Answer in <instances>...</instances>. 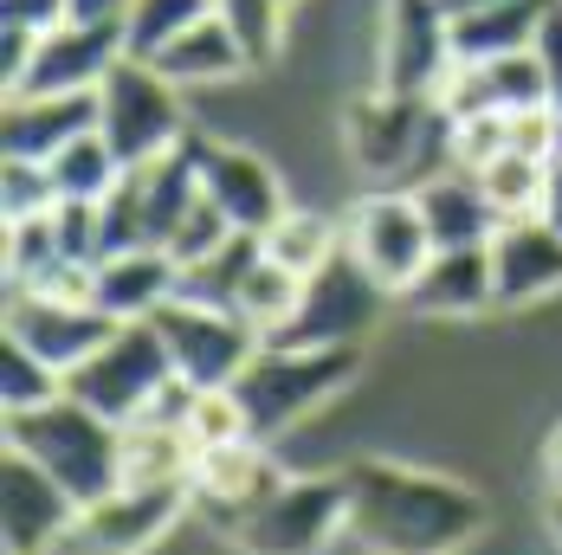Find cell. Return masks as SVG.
Wrapping results in <instances>:
<instances>
[{
  "instance_id": "22",
  "label": "cell",
  "mask_w": 562,
  "mask_h": 555,
  "mask_svg": "<svg viewBox=\"0 0 562 555\" xmlns=\"http://www.w3.org/2000/svg\"><path fill=\"white\" fill-rule=\"evenodd\" d=\"M98 129V91L85 98H7V156L13 162H53L65 143Z\"/></svg>"
},
{
  "instance_id": "31",
  "label": "cell",
  "mask_w": 562,
  "mask_h": 555,
  "mask_svg": "<svg viewBox=\"0 0 562 555\" xmlns=\"http://www.w3.org/2000/svg\"><path fill=\"white\" fill-rule=\"evenodd\" d=\"M214 0H130V20H123V53L130 58H162L194 26L207 20Z\"/></svg>"
},
{
  "instance_id": "37",
  "label": "cell",
  "mask_w": 562,
  "mask_h": 555,
  "mask_svg": "<svg viewBox=\"0 0 562 555\" xmlns=\"http://www.w3.org/2000/svg\"><path fill=\"white\" fill-rule=\"evenodd\" d=\"M226 239H233V226H226V214H221V207H214V201H201V207H194L188 220L175 226V239H169V246H162V252H169L175 265L188 272V265H201L207 252H221Z\"/></svg>"
},
{
  "instance_id": "36",
  "label": "cell",
  "mask_w": 562,
  "mask_h": 555,
  "mask_svg": "<svg viewBox=\"0 0 562 555\" xmlns=\"http://www.w3.org/2000/svg\"><path fill=\"white\" fill-rule=\"evenodd\" d=\"M0 207H7V220H33V214H53L58 194H53V174H46V162H13V156H7Z\"/></svg>"
},
{
  "instance_id": "40",
  "label": "cell",
  "mask_w": 562,
  "mask_h": 555,
  "mask_svg": "<svg viewBox=\"0 0 562 555\" xmlns=\"http://www.w3.org/2000/svg\"><path fill=\"white\" fill-rule=\"evenodd\" d=\"M33 53H40V33L0 26V84H7V91H20V78L33 71Z\"/></svg>"
},
{
  "instance_id": "8",
  "label": "cell",
  "mask_w": 562,
  "mask_h": 555,
  "mask_svg": "<svg viewBox=\"0 0 562 555\" xmlns=\"http://www.w3.org/2000/svg\"><path fill=\"white\" fill-rule=\"evenodd\" d=\"M389 297V284L342 246L324 272L304 278V304H297V317L279 342H291V349H362V336L382 324Z\"/></svg>"
},
{
  "instance_id": "46",
  "label": "cell",
  "mask_w": 562,
  "mask_h": 555,
  "mask_svg": "<svg viewBox=\"0 0 562 555\" xmlns=\"http://www.w3.org/2000/svg\"><path fill=\"white\" fill-rule=\"evenodd\" d=\"M284 7H291V0H284Z\"/></svg>"
},
{
  "instance_id": "19",
  "label": "cell",
  "mask_w": 562,
  "mask_h": 555,
  "mask_svg": "<svg viewBox=\"0 0 562 555\" xmlns=\"http://www.w3.org/2000/svg\"><path fill=\"white\" fill-rule=\"evenodd\" d=\"M401 297H407V310L440 317V324H465V317L498 310L492 246H447V252H434V259H427V272L414 278Z\"/></svg>"
},
{
  "instance_id": "23",
  "label": "cell",
  "mask_w": 562,
  "mask_h": 555,
  "mask_svg": "<svg viewBox=\"0 0 562 555\" xmlns=\"http://www.w3.org/2000/svg\"><path fill=\"white\" fill-rule=\"evenodd\" d=\"M414 201H420V214H427L434 252H447V246H492V233L505 226L498 220V207L485 201V188H479L472 168H447V174L420 181Z\"/></svg>"
},
{
  "instance_id": "41",
  "label": "cell",
  "mask_w": 562,
  "mask_h": 555,
  "mask_svg": "<svg viewBox=\"0 0 562 555\" xmlns=\"http://www.w3.org/2000/svg\"><path fill=\"white\" fill-rule=\"evenodd\" d=\"M78 26H123L130 20V0H65Z\"/></svg>"
},
{
  "instance_id": "32",
  "label": "cell",
  "mask_w": 562,
  "mask_h": 555,
  "mask_svg": "<svg viewBox=\"0 0 562 555\" xmlns=\"http://www.w3.org/2000/svg\"><path fill=\"white\" fill-rule=\"evenodd\" d=\"M214 20L233 33L246 71H266L284 46V0H214Z\"/></svg>"
},
{
  "instance_id": "1",
  "label": "cell",
  "mask_w": 562,
  "mask_h": 555,
  "mask_svg": "<svg viewBox=\"0 0 562 555\" xmlns=\"http://www.w3.org/2000/svg\"><path fill=\"white\" fill-rule=\"evenodd\" d=\"M349 536L369 555H459L485 536V498L447 472H420L401 458L342 465Z\"/></svg>"
},
{
  "instance_id": "11",
  "label": "cell",
  "mask_w": 562,
  "mask_h": 555,
  "mask_svg": "<svg viewBox=\"0 0 562 555\" xmlns=\"http://www.w3.org/2000/svg\"><path fill=\"white\" fill-rule=\"evenodd\" d=\"M342 246L401 297L414 278L427 272V259H434V233H427V214H420L414 188H375V194H362L342 214Z\"/></svg>"
},
{
  "instance_id": "3",
  "label": "cell",
  "mask_w": 562,
  "mask_h": 555,
  "mask_svg": "<svg viewBox=\"0 0 562 555\" xmlns=\"http://www.w3.org/2000/svg\"><path fill=\"white\" fill-rule=\"evenodd\" d=\"M342 143H349V162L369 168V174H389V181H434L452 168V116L434 98H356L342 111Z\"/></svg>"
},
{
  "instance_id": "17",
  "label": "cell",
  "mask_w": 562,
  "mask_h": 555,
  "mask_svg": "<svg viewBox=\"0 0 562 555\" xmlns=\"http://www.w3.org/2000/svg\"><path fill=\"white\" fill-rule=\"evenodd\" d=\"M434 104H440L452 123H465V116H517V111H543V104H550V84H543L537 53L472 58V65H452Z\"/></svg>"
},
{
  "instance_id": "14",
  "label": "cell",
  "mask_w": 562,
  "mask_h": 555,
  "mask_svg": "<svg viewBox=\"0 0 562 555\" xmlns=\"http://www.w3.org/2000/svg\"><path fill=\"white\" fill-rule=\"evenodd\" d=\"M123 330L98 304H71V297H46V291H7V336L26 342L33 355H46L58 375H78L111 336Z\"/></svg>"
},
{
  "instance_id": "9",
  "label": "cell",
  "mask_w": 562,
  "mask_h": 555,
  "mask_svg": "<svg viewBox=\"0 0 562 555\" xmlns=\"http://www.w3.org/2000/svg\"><path fill=\"white\" fill-rule=\"evenodd\" d=\"M149 324H156L162 349H169L175 382H188V388H233V382L252 369V355L266 349L233 310H221V304H194V297L162 304Z\"/></svg>"
},
{
  "instance_id": "30",
  "label": "cell",
  "mask_w": 562,
  "mask_h": 555,
  "mask_svg": "<svg viewBox=\"0 0 562 555\" xmlns=\"http://www.w3.org/2000/svg\"><path fill=\"white\" fill-rule=\"evenodd\" d=\"M259 259H266V239H252V233H233V239H226L221 252H207L201 265H188V272H181V297L233 310L239 284L252 278V265H259Z\"/></svg>"
},
{
  "instance_id": "43",
  "label": "cell",
  "mask_w": 562,
  "mask_h": 555,
  "mask_svg": "<svg viewBox=\"0 0 562 555\" xmlns=\"http://www.w3.org/2000/svg\"><path fill=\"white\" fill-rule=\"evenodd\" d=\"M543 478H550V491H562V420H557V433L543 440Z\"/></svg>"
},
{
  "instance_id": "15",
  "label": "cell",
  "mask_w": 562,
  "mask_h": 555,
  "mask_svg": "<svg viewBox=\"0 0 562 555\" xmlns=\"http://www.w3.org/2000/svg\"><path fill=\"white\" fill-rule=\"evenodd\" d=\"M194 149H201V188H207V201L226 214L233 233L266 239L291 214L279 168L266 162V156H252L239 143H214V136H194Z\"/></svg>"
},
{
  "instance_id": "35",
  "label": "cell",
  "mask_w": 562,
  "mask_h": 555,
  "mask_svg": "<svg viewBox=\"0 0 562 555\" xmlns=\"http://www.w3.org/2000/svg\"><path fill=\"white\" fill-rule=\"evenodd\" d=\"M65 394V375H58L46 355H33L26 342L7 336V355H0V407L7 414H33V407H53Z\"/></svg>"
},
{
  "instance_id": "4",
  "label": "cell",
  "mask_w": 562,
  "mask_h": 555,
  "mask_svg": "<svg viewBox=\"0 0 562 555\" xmlns=\"http://www.w3.org/2000/svg\"><path fill=\"white\" fill-rule=\"evenodd\" d=\"M362 375V349H291V342H266L252 355V369L233 382L246 420H252V440H279L291 433L304 414H317L330 394H342Z\"/></svg>"
},
{
  "instance_id": "2",
  "label": "cell",
  "mask_w": 562,
  "mask_h": 555,
  "mask_svg": "<svg viewBox=\"0 0 562 555\" xmlns=\"http://www.w3.org/2000/svg\"><path fill=\"white\" fill-rule=\"evenodd\" d=\"M7 452L33 458L53 485H65V498L78 510L123 485V427L91 414L71 394H58L53 407H33V414H7Z\"/></svg>"
},
{
  "instance_id": "20",
  "label": "cell",
  "mask_w": 562,
  "mask_h": 555,
  "mask_svg": "<svg viewBox=\"0 0 562 555\" xmlns=\"http://www.w3.org/2000/svg\"><path fill=\"white\" fill-rule=\"evenodd\" d=\"M492 278H498V310H524V304L562 291V239L537 214L505 220L492 233Z\"/></svg>"
},
{
  "instance_id": "18",
  "label": "cell",
  "mask_w": 562,
  "mask_h": 555,
  "mask_svg": "<svg viewBox=\"0 0 562 555\" xmlns=\"http://www.w3.org/2000/svg\"><path fill=\"white\" fill-rule=\"evenodd\" d=\"M78 503L65 498V485H53L33 458L7 452L0 465V536H7V555H53L58 536L71 530Z\"/></svg>"
},
{
  "instance_id": "16",
  "label": "cell",
  "mask_w": 562,
  "mask_h": 555,
  "mask_svg": "<svg viewBox=\"0 0 562 555\" xmlns=\"http://www.w3.org/2000/svg\"><path fill=\"white\" fill-rule=\"evenodd\" d=\"M116 58H123V26H78V20H65L58 33L40 39L33 71L7 98H85V91H98L111 78Z\"/></svg>"
},
{
  "instance_id": "7",
  "label": "cell",
  "mask_w": 562,
  "mask_h": 555,
  "mask_svg": "<svg viewBox=\"0 0 562 555\" xmlns=\"http://www.w3.org/2000/svg\"><path fill=\"white\" fill-rule=\"evenodd\" d=\"M337 536H349V485L330 478H284L226 543L246 555H324Z\"/></svg>"
},
{
  "instance_id": "45",
  "label": "cell",
  "mask_w": 562,
  "mask_h": 555,
  "mask_svg": "<svg viewBox=\"0 0 562 555\" xmlns=\"http://www.w3.org/2000/svg\"><path fill=\"white\" fill-rule=\"evenodd\" d=\"M452 13H465V7H492V0H447Z\"/></svg>"
},
{
  "instance_id": "26",
  "label": "cell",
  "mask_w": 562,
  "mask_h": 555,
  "mask_svg": "<svg viewBox=\"0 0 562 555\" xmlns=\"http://www.w3.org/2000/svg\"><path fill=\"white\" fill-rule=\"evenodd\" d=\"M149 65H156L169 84H214V78H239V71H246V58H239V46H233V33H226L214 13L194 20L169 53L149 58Z\"/></svg>"
},
{
  "instance_id": "25",
  "label": "cell",
  "mask_w": 562,
  "mask_h": 555,
  "mask_svg": "<svg viewBox=\"0 0 562 555\" xmlns=\"http://www.w3.org/2000/svg\"><path fill=\"white\" fill-rule=\"evenodd\" d=\"M194 440L169 420H130L123 427V485H188Z\"/></svg>"
},
{
  "instance_id": "28",
  "label": "cell",
  "mask_w": 562,
  "mask_h": 555,
  "mask_svg": "<svg viewBox=\"0 0 562 555\" xmlns=\"http://www.w3.org/2000/svg\"><path fill=\"white\" fill-rule=\"evenodd\" d=\"M53 194L58 201H111V188L123 181V162H116V149L91 129V136H78V143H65L53 162Z\"/></svg>"
},
{
  "instance_id": "5",
  "label": "cell",
  "mask_w": 562,
  "mask_h": 555,
  "mask_svg": "<svg viewBox=\"0 0 562 555\" xmlns=\"http://www.w3.org/2000/svg\"><path fill=\"white\" fill-rule=\"evenodd\" d=\"M181 84H169L149 58H116L111 78L98 84V136L116 149L123 168H143L156 156H169L175 143L188 136V116H181Z\"/></svg>"
},
{
  "instance_id": "29",
  "label": "cell",
  "mask_w": 562,
  "mask_h": 555,
  "mask_svg": "<svg viewBox=\"0 0 562 555\" xmlns=\"http://www.w3.org/2000/svg\"><path fill=\"white\" fill-rule=\"evenodd\" d=\"M337 252H342V220L304 214V207H291V214L266 233V259H272V265H284V272H297V278L324 272Z\"/></svg>"
},
{
  "instance_id": "44",
  "label": "cell",
  "mask_w": 562,
  "mask_h": 555,
  "mask_svg": "<svg viewBox=\"0 0 562 555\" xmlns=\"http://www.w3.org/2000/svg\"><path fill=\"white\" fill-rule=\"evenodd\" d=\"M550 536H557V550H562V491H550Z\"/></svg>"
},
{
  "instance_id": "27",
  "label": "cell",
  "mask_w": 562,
  "mask_h": 555,
  "mask_svg": "<svg viewBox=\"0 0 562 555\" xmlns=\"http://www.w3.org/2000/svg\"><path fill=\"white\" fill-rule=\"evenodd\" d=\"M297 304H304V278L272 265V259H259L252 278L239 284V297H233V317L259 336V342H279L291 330V317H297Z\"/></svg>"
},
{
  "instance_id": "6",
  "label": "cell",
  "mask_w": 562,
  "mask_h": 555,
  "mask_svg": "<svg viewBox=\"0 0 562 555\" xmlns=\"http://www.w3.org/2000/svg\"><path fill=\"white\" fill-rule=\"evenodd\" d=\"M169 388H175V362L162 349V336H156V324H123L78 375H65V394L85 400L91 414L116 420V427L143 420Z\"/></svg>"
},
{
  "instance_id": "13",
  "label": "cell",
  "mask_w": 562,
  "mask_h": 555,
  "mask_svg": "<svg viewBox=\"0 0 562 555\" xmlns=\"http://www.w3.org/2000/svg\"><path fill=\"white\" fill-rule=\"evenodd\" d=\"M279 485H284V472H279V458H272V445L266 440H233V445H214V452L194 458V472H188V503H194L221 536H233Z\"/></svg>"
},
{
  "instance_id": "10",
  "label": "cell",
  "mask_w": 562,
  "mask_h": 555,
  "mask_svg": "<svg viewBox=\"0 0 562 555\" xmlns=\"http://www.w3.org/2000/svg\"><path fill=\"white\" fill-rule=\"evenodd\" d=\"M188 485H116L111 498L85 503L53 555H143L188 517Z\"/></svg>"
},
{
  "instance_id": "12",
  "label": "cell",
  "mask_w": 562,
  "mask_h": 555,
  "mask_svg": "<svg viewBox=\"0 0 562 555\" xmlns=\"http://www.w3.org/2000/svg\"><path fill=\"white\" fill-rule=\"evenodd\" d=\"M452 71V7L447 0H389L382 20V91L440 98Z\"/></svg>"
},
{
  "instance_id": "33",
  "label": "cell",
  "mask_w": 562,
  "mask_h": 555,
  "mask_svg": "<svg viewBox=\"0 0 562 555\" xmlns=\"http://www.w3.org/2000/svg\"><path fill=\"white\" fill-rule=\"evenodd\" d=\"M479 174V188H485V201L498 207V220H530L537 207H543V174H550V162H530V156H498V162L472 168Z\"/></svg>"
},
{
  "instance_id": "34",
  "label": "cell",
  "mask_w": 562,
  "mask_h": 555,
  "mask_svg": "<svg viewBox=\"0 0 562 555\" xmlns=\"http://www.w3.org/2000/svg\"><path fill=\"white\" fill-rule=\"evenodd\" d=\"M181 433L194 440V452H214V445L252 440V420H246V407H239L233 388H188V400H181Z\"/></svg>"
},
{
  "instance_id": "38",
  "label": "cell",
  "mask_w": 562,
  "mask_h": 555,
  "mask_svg": "<svg viewBox=\"0 0 562 555\" xmlns=\"http://www.w3.org/2000/svg\"><path fill=\"white\" fill-rule=\"evenodd\" d=\"M71 20V7L65 0H0V26H20V33H58Z\"/></svg>"
},
{
  "instance_id": "24",
  "label": "cell",
  "mask_w": 562,
  "mask_h": 555,
  "mask_svg": "<svg viewBox=\"0 0 562 555\" xmlns=\"http://www.w3.org/2000/svg\"><path fill=\"white\" fill-rule=\"evenodd\" d=\"M550 7H557V0H492V7L452 13V65L530 53L537 33H543V20H550Z\"/></svg>"
},
{
  "instance_id": "21",
  "label": "cell",
  "mask_w": 562,
  "mask_h": 555,
  "mask_svg": "<svg viewBox=\"0 0 562 555\" xmlns=\"http://www.w3.org/2000/svg\"><path fill=\"white\" fill-rule=\"evenodd\" d=\"M181 297V265L162 246H136V252H111L98 265V310L116 324H149L162 304Z\"/></svg>"
},
{
  "instance_id": "42",
  "label": "cell",
  "mask_w": 562,
  "mask_h": 555,
  "mask_svg": "<svg viewBox=\"0 0 562 555\" xmlns=\"http://www.w3.org/2000/svg\"><path fill=\"white\" fill-rule=\"evenodd\" d=\"M537 220L562 239V156L550 162V174H543V207H537Z\"/></svg>"
},
{
  "instance_id": "39",
  "label": "cell",
  "mask_w": 562,
  "mask_h": 555,
  "mask_svg": "<svg viewBox=\"0 0 562 555\" xmlns=\"http://www.w3.org/2000/svg\"><path fill=\"white\" fill-rule=\"evenodd\" d=\"M537 65H543V84H550V111L562 116V0L550 7V20H543V33H537Z\"/></svg>"
}]
</instances>
